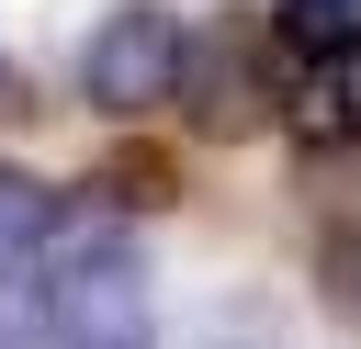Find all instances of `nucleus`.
Masks as SVG:
<instances>
[{
    "label": "nucleus",
    "mask_w": 361,
    "mask_h": 349,
    "mask_svg": "<svg viewBox=\"0 0 361 349\" xmlns=\"http://www.w3.org/2000/svg\"><path fill=\"white\" fill-rule=\"evenodd\" d=\"M45 326L56 349H158L147 326V270L124 248L113 214H79V225H45Z\"/></svg>",
    "instance_id": "f257e3e1"
},
{
    "label": "nucleus",
    "mask_w": 361,
    "mask_h": 349,
    "mask_svg": "<svg viewBox=\"0 0 361 349\" xmlns=\"http://www.w3.org/2000/svg\"><path fill=\"white\" fill-rule=\"evenodd\" d=\"M180 56H192V23H180L169 0H124V11H102V34L79 45V101L113 113V124H135V113L180 101Z\"/></svg>",
    "instance_id": "f03ea898"
},
{
    "label": "nucleus",
    "mask_w": 361,
    "mask_h": 349,
    "mask_svg": "<svg viewBox=\"0 0 361 349\" xmlns=\"http://www.w3.org/2000/svg\"><path fill=\"white\" fill-rule=\"evenodd\" d=\"M180 101H192V124H203V135H248V124H271V113H282V68H271V45H259V34H248V45L226 34L214 56H203V45L180 56Z\"/></svg>",
    "instance_id": "7ed1b4c3"
},
{
    "label": "nucleus",
    "mask_w": 361,
    "mask_h": 349,
    "mask_svg": "<svg viewBox=\"0 0 361 349\" xmlns=\"http://www.w3.org/2000/svg\"><path fill=\"white\" fill-rule=\"evenodd\" d=\"M282 113H293V135H305L316 158H338V146H361V34H350L338 56H316V68H293V90H282Z\"/></svg>",
    "instance_id": "20e7f679"
},
{
    "label": "nucleus",
    "mask_w": 361,
    "mask_h": 349,
    "mask_svg": "<svg viewBox=\"0 0 361 349\" xmlns=\"http://www.w3.org/2000/svg\"><path fill=\"white\" fill-rule=\"evenodd\" d=\"M45 225H56V191H45L34 169H11V158H0V270H11V259H34V248H45Z\"/></svg>",
    "instance_id": "39448f33"
},
{
    "label": "nucleus",
    "mask_w": 361,
    "mask_h": 349,
    "mask_svg": "<svg viewBox=\"0 0 361 349\" xmlns=\"http://www.w3.org/2000/svg\"><path fill=\"white\" fill-rule=\"evenodd\" d=\"M0 349H56V326H45V270H34V259L0 270Z\"/></svg>",
    "instance_id": "423d86ee"
},
{
    "label": "nucleus",
    "mask_w": 361,
    "mask_h": 349,
    "mask_svg": "<svg viewBox=\"0 0 361 349\" xmlns=\"http://www.w3.org/2000/svg\"><path fill=\"white\" fill-rule=\"evenodd\" d=\"M316 293H327V315L361 326V225H338V236L316 248Z\"/></svg>",
    "instance_id": "0eeeda50"
},
{
    "label": "nucleus",
    "mask_w": 361,
    "mask_h": 349,
    "mask_svg": "<svg viewBox=\"0 0 361 349\" xmlns=\"http://www.w3.org/2000/svg\"><path fill=\"white\" fill-rule=\"evenodd\" d=\"M102 203H113V214H135V203L158 214V203H169V158H113V169H102Z\"/></svg>",
    "instance_id": "6e6552de"
}]
</instances>
